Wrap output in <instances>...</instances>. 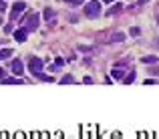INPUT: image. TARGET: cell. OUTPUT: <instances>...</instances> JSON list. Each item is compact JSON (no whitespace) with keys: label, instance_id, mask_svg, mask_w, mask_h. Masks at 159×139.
<instances>
[{"label":"cell","instance_id":"obj_3","mask_svg":"<svg viewBox=\"0 0 159 139\" xmlns=\"http://www.w3.org/2000/svg\"><path fill=\"white\" fill-rule=\"evenodd\" d=\"M26 10V2H14L12 12H10V20H18V14Z\"/></svg>","mask_w":159,"mask_h":139},{"label":"cell","instance_id":"obj_16","mask_svg":"<svg viewBox=\"0 0 159 139\" xmlns=\"http://www.w3.org/2000/svg\"><path fill=\"white\" fill-rule=\"evenodd\" d=\"M139 32H141L139 26H133V28H131V36H139Z\"/></svg>","mask_w":159,"mask_h":139},{"label":"cell","instance_id":"obj_24","mask_svg":"<svg viewBox=\"0 0 159 139\" xmlns=\"http://www.w3.org/2000/svg\"><path fill=\"white\" fill-rule=\"evenodd\" d=\"M137 2H139V4H145V2H147V0H137Z\"/></svg>","mask_w":159,"mask_h":139},{"label":"cell","instance_id":"obj_23","mask_svg":"<svg viewBox=\"0 0 159 139\" xmlns=\"http://www.w3.org/2000/svg\"><path fill=\"white\" fill-rule=\"evenodd\" d=\"M103 2H105V4H111V2H113V0H103Z\"/></svg>","mask_w":159,"mask_h":139},{"label":"cell","instance_id":"obj_6","mask_svg":"<svg viewBox=\"0 0 159 139\" xmlns=\"http://www.w3.org/2000/svg\"><path fill=\"white\" fill-rule=\"evenodd\" d=\"M12 71H14V75H22V73H24V66H22L20 59H14L12 60Z\"/></svg>","mask_w":159,"mask_h":139},{"label":"cell","instance_id":"obj_11","mask_svg":"<svg viewBox=\"0 0 159 139\" xmlns=\"http://www.w3.org/2000/svg\"><path fill=\"white\" fill-rule=\"evenodd\" d=\"M111 40H115V42H123L125 40V34H121V32H115L111 36Z\"/></svg>","mask_w":159,"mask_h":139},{"label":"cell","instance_id":"obj_13","mask_svg":"<svg viewBox=\"0 0 159 139\" xmlns=\"http://www.w3.org/2000/svg\"><path fill=\"white\" fill-rule=\"evenodd\" d=\"M123 81H125L127 85H131L133 81H135V73H133V71H131V75H125V77H123Z\"/></svg>","mask_w":159,"mask_h":139},{"label":"cell","instance_id":"obj_9","mask_svg":"<svg viewBox=\"0 0 159 139\" xmlns=\"http://www.w3.org/2000/svg\"><path fill=\"white\" fill-rule=\"evenodd\" d=\"M12 57V51L10 48H4V51H0V60H6Z\"/></svg>","mask_w":159,"mask_h":139},{"label":"cell","instance_id":"obj_22","mask_svg":"<svg viewBox=\"0 0 159 139\" xmlns=\"http://www.w3.org/2000/svg\"><path fill=\"white\" fill-rule=\"evenodd\" d=\"M4 77H6V71H4V69H0V79H4Z\"/></svg>","mask_w":159,"mask_h":139},{"label":"cell","instance_id":"obj_17","mask_svg":"<svg viewBox=\"0 0 159 139\" xmlns=\"http://www.w3.org/2000/svg\"><path fill=\"white\" fill-rule=\"evenodd\" d=\"M145 85H157V81L155 79H145Z\"/></svg>","mask_w":159,"mask_h":139},{"label":"cell","instance_id":"obj_1","mask_svg":"<svg viewBox=\"0 0 159 139\" xmlns=\"http://www.w3.org/2000/svg\"><path fill=\"white\" fill-rule=\"evenodd\" d=\"M85 14L89 16V18H99V14H101V2L99 0L87 2L85 4Z\"/></svg>","mask_w":159,"mask_h":139},{"label":"cell","instance_id":"obj_15","mask_svg":"<svg viewBox=\"0 0 159 139\" xmlns=\"http://www.w3.org/2000/svg\"><path fill=\"white\" fill-rule=\"evenodd\" d=\"M60 83H63V85H69V83H73V77H71V75H65Z\"/></svg>","mask_w":159,"mask_h":139},{"label":"cell","instance_id":"obj_21","mask_svg":"<svg viewBox=\"0 0 159 139\" xmlns=\"http://www.w3.org/2000/svg\"><path fill=\"white\" fill-rule=\"evenodd\" d=\"M69 2H71L73 6H79V4H81V2H83V0H69Z\"/></svg>","mask_w":159,"mask_h":139},{"label":"cell","instance_id":"obj_10","mask_svg":"<svg viewBox=\"0 0 159 139\" xmlns=\"http://www.w3.org/2000/svg\"><path fill=\"white\" fill-rule=\"evenodd\" d=\"M143 63H145V65H155V63H157V57H153V54H149V57H143Z\"/></svg>","mask_w":159,"mask_h":139},{"label":"cell","instance_id":"obj_12","mask_svg":"<svg viewBox=\"0 0 159 139\" xmlns=\"http://www.w3.org/2000/svg\"><path fill=\"white\" fill-rule=\"evenodd\" d=\"M44 18H47V20L54 18V10H53V8H44Z\"/></svg>","mask_w":159,"mask_h":139},{"label":"cell","instance_id":"obj_2","mask_svg":"<svg viewBox=\"0 0 159 139\" xmlns=\"http://www.w3.org/2000/svg\"><path fill=\"white\" fill-rule=\"evenodd\" d=\"M42 69H44V66H42V60H40L38 57H32V59L28 60V71H30L32 75L42 73Z\"/></svg>","mask_w":159,"mask_h":139},{"label":"cell","instance_id":"obj_20","mask_svg":"<svg viewBox=\"0 0 159 139\" xmlns=\"http://www.w3.org/2000/svg\"><path fill=\"white\" fill-rule=\"evenodd\" d=\"M63 65H65V60H63V59H60V57H59V59H57V66H59V69H60V66H63Z\"/></svg>","mask_w":159,"mask_h":139},{"label":"cell","instance_id":"obj_19","mask_svg":"<svg viewBox=\"0 0 159 139\" xmlns=\"http://www.w3.org/2000/svg\"><path fill=\"white\" fill-rule=\"evenodd\" d=\"M4 10H6V2H2V0H0V12H4Z\"/></svg>","mask_w":159,"mask_h":139},{"label":"cell","instance_id":"obj_18","mask_svg":"<svg viewBox=\"0 0 159 139\" xmlns=\"http://www.w3.org/2000/svg\"><path fill=\"white\" fill-rule=\"evenodd\" d=\"M83 83H85V85H91V83H93V79H91V77H85V79H83Z\"/></svg>","mask_w":159,"mask_h":139},{"label":"cell","instance_id":"obj_4","mask_svg":"<svg viewBox=\"0 0 159 139\" xmlns=\"http://www.w3.org/2000/svg\"><path fill=\"white\" fill-rule=\"evenodd\" d=\"M40 16L36 12H32L30 14V16H28V20H26V30L28 32H30V30H36V28H38V22H40Z\"/></svg>","mask_w":159,"mask_h":139},{"label":"cell","instance_id":"obj_8","mask_svg":"<svg viewBox=\"0 0 159 139\" xmlns=\"http://www.w3.org/2000/svg\"><path fill=\"white\" fill-rule=\"evenodd\" d=\"M32 77H36V79H40V81H47V83H54L53 77H48V75H44V73H36V75H32Z\"/></svg>","mask_w":159,"mask_h":139},{"label":"cell","instance_id":"obj_5","mask_svg":"<svg viewBox=\"0 0 159 139\" xmlns=\"http://www.w3.org/2000/svg\"><path fill=\"white\" fill-rule=\"evenodd\" d=\"M26 34H28L26 28H18V30H14V40H16V42H24V40H26Z\"/></svg>","mask_w":159,"mask_h":139},{"label":"cell","instance_id":"obj_7","mask_svg":"<svg viewBox=\"0 0 159 139\" xmlns=\"http://www.w3.org/2000/svg\"><path fill=\"white\" fill-rule=\"evenodd\" d=\"M22 79H2V85H22Z\"/></svg>","mask_w":159,"mask_h":139},{"label":"cell","instance_id":"obj_14","mask_svg":"<svg viewBox=\"0 0 159 139\" xmlns=\"http://www.w3.org/2000/svg\"><path fill=\"white\" fill-rule=\"evenodd\" d=\"M113 79H123V77H125V75H123V71H121V69H117V71H115V69H113Z\"/></svg>","mask_w":159,"mask_h":139}]
</instances>
